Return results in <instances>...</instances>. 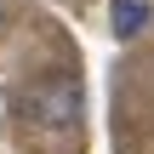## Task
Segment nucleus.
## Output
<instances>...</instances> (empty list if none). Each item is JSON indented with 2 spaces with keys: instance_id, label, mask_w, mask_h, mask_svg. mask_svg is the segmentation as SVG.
Wrapping results in <instances>:
<instances>
[{
  "instance_id": "obj_1",
  "label": "nucleus",
  "mask_w": 154,
  "mask_h": 154,
  "mask_svg": "<svg viewBox=\"0 0 154 154\" xmlns=\"http://www.w3.org/2000/svg\"><path fill=\"white\" fill-rule=\"evenodd\" d=\"M80 109H86V97H80V86H74V80H63V74L34 80V86L23 91V114H29L34 126H74V120H80Z\"/></svg>"
},
{
  "instance_id": "obj_2",
  "label": "nucleus",
  "mask_w": 154,
  "mask_h": 154,
  "mask_svg": "<svg viewBox=\"0 0 154 154\" xmlns=\"http://www.w3.org/2000/svg\"><path fill=\"white\" fill-rule=\"evenodd\" d=\"M143 23H149V0H114V34L120 40L143 34Z\"/></svg>"
},
{
  "instance_id": "obj_3",
  "label": "nucleus",
  "mask_w": 154,
  "mask_h": 154,
  "mask_svg": "<svg viewBox=\"0 0 154 154\" xmlns=\"http://www.w3.org/2000/svg\"><path fill=\"white\" fill-rule=\"evenodd\" d=\"M0 23H6V0H0Z\"/></svg>"
}]
</instances>
